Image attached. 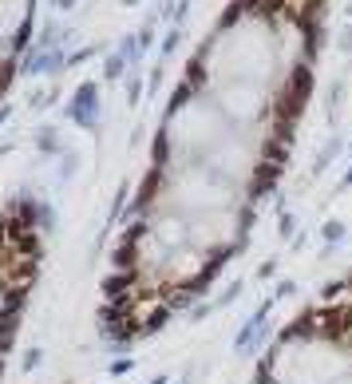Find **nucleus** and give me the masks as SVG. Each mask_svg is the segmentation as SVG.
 <instances>
[{
    "instance_id": "obj_1",
    "label": "nucleus",
    "mask_w": 352,
    "mask_h": 384,
    "mask_svg": "<svg viewBox=\"0 0 352 384\" xmlns=\"http://www.w3.org/2000/svg\"><path fill=\"white\" fill-rule=\"evenodd\" d=\"M313 48L317 24L289 0H234L190 60V87L202 96L238 83L261 87L293 119L309 92Z\"/></svg>"
},
{
    "instance_id": "obj_4",
    "label": "nucleus",
    "mask_w": 352,
    "mask_h": 384,
    "mask_svg": "<svg viewBox=\"0 0 352 384\" xmlns=\"http://www.w3.org/2000/svg\"><path fill=\"white\" fill-rule=\"evenodd\" d=\"M32 17V0H0V52L20 44Z\"/></svg>"
},
{
    "instance_id": "obj_2",
    "label": "nucleus",
    "mask_w": 352,
    "mask_h": 384,
    "mask_svg": "<svg viewBox=\"0 0 352 384\" xmlns=\"http://www.w3.org/2000/svg\"><path fill=\"white\" fill-rule=\"evenodd\" d=\"M250 384H352V277L329 286L273 337Z\"/></svg>"
},
{
    "instance_id": "obj_3",
    "label": "nucleus",
    "mask_w": 352,
    "mask_h": 384,
    "mask_svg": "<svg viewBox=\"0 0 352 384\" xmlns=\"http://www.w3.org/2000/svg\"><path fill=\"white\" fill-rule=\"evenodd\" d=\"M36 277L16 257L0 254V381H4V368H8V352H12V341L20 333V317H24V305H28V293H32Z\"/></svg>"
}]
</instances>
